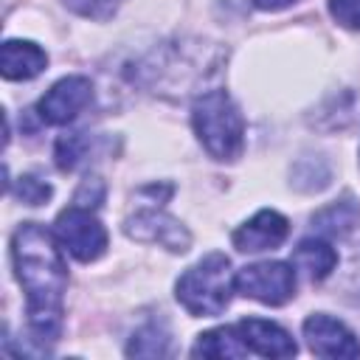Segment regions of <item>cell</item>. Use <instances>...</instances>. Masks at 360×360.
Instances as JSON below:
<instances>
[{
	"mask_svg": "<svg viewBox=\"0 0 360 360\" xmlns=\"http://www.w3.org/2000/svg\"><path fill=\"white\" fill-rule=\"evenodd\" d=\"M11 262L25 292L28 326L37 340L53 343L62 332L68 267L51 231L37 222H22L11 236Z\"/></svg>",
	"mask_w": 360,
	"mask_h": 360,
	"instance_id": "cell-1",
	"label": "cell"
},
{
	"mask_svg": "<svg viewBox=\"0 0 360 360\" xmlns=\"http://www.w3.org/2000/svg\"><path fill=\"white\" fill-rule=\"evenodd\" d=\"M191 124L214 160H236L245 146V121L225 90L202 93L191 107Z\"/></svg>",
	"mask_w": 360,
	"mask_h": 360,
	"instance_id": "cell-2",
	"label": "cell"
},
{
	"mask_svg": "<svg viewBox=\"0 0 360 360\" xmlns=\"http://www.w3.org/2000/svg\"><path fill=\"white\" fill-rule=\"evenodd\" d=\"M236 276L231 273V262L225 253H208L194 267H188L174 287L177 301L186 312L197 318H214L225 312L231 292L236 287Z\"/></svg>",
	"mask_w": 360,
	"mask_h": 360,
	"instance_id": "cell-3",
	"label": "cell"
},
{
	"mask_svg": "<svg viewBox=\"0 0 360 360\" xmlns=\"http://www.w3.org/2000/svg\"><path fill=\"white\" fill-rule=\"evenodd\" d=\"M56 239L59 245L79 262H96L107 250V231L98 222V217L84 205H70L56 217Z\"/></svg>",
	"mask_w": 360,
	"mask_h": 360,
	"instance_id": "cell-4",
	"label": "cell"
},
{
	"mask_svg": "<svg viewBox=\"0 0 360 360\" xmlns=\"http://www.w3.org/2000/svg\"><path fill=\"white\" fill-rule=\"evenodd\" d=\"M233 281L245 298H253V301H262L270 307L290 301L295 292V270H292V264H284V262L248 264L236 273Z\"/></svg>",
	"mask_w": 360,
	"mask_h": 360,
	"instance_id": "cell-5",
	"label": "cell"
},
{
	"mask_svg": "<svg viewBox=\"0 0 360 360\" xmlns=\"http://www.w3.org/2000/svg\"><path fill=\"white\" fill-rule=\"evenodd\" d=\"M127 236L138 239V242H158L163 248H169L172 253H186L191 245V233L169 214L160 211V205H149L138 214H132L124 222Z\"/></svg>",
	"mask_w": 360,
	"mask_h": 360,
	"instance_id": "cell-6",
	"label": "cell"
},
{
	"mask_svg": "<svg viewBox=\"0 0 360 360\" xmlns=\"http://www.w3.org/2000/svg\"><path fill=\"white\" fill-rule=\"evenodd\" d=\"M93 101V84L84 76L59 79L37 104V112L45 124H70Z\"/></svg>",
	"mask_w": 360,
	"mask_h": 360,
	"instance_id": "cell-7",
	"label": "cell"
},
{
	"mask_svg": "<svg viewBox=\"0 0 360 360\" xmlns=\"http://www.w3.org/2000/svg\"><path fill=\"white\" fill-rule=\"evenodd\" d=\"M304 338H307V346L312 354H321V357H357L360 354V343L354 338V332L332 318V315H309L304 321Z\"/></svg>",
	"mask_w": 360,
	"mask_h": 360,
	"instance_id": "cell-8",
	"label": "cell"
},
{
	"mask_svg": "<svg viewBox=\"0 0 360 360\" xmlns=\"http://www.w3.org/2000/svg\"><path fill=\"white\" fill-rule=\"evenodd\" d=\"M290 222L287 217H281L273 208L259 211L256 217H250L245 225H239L233 231V245L242 253H262V250H273L287 239Z\"/></svg>",
	"mask_w": 360,
	"mask_h": 360,
	"instance_id": "cell-9",
	"label": "cell"
},
{
	"mask_svg": "<svg viewBox=\"0 0 360 360\" xmlns=\"http://www.w3.org/2000/svg\"><path fill=\"white\" fill-rule=\"evenodd\" d=\"M236 332L248 352H256L262 357H292L295 354V340L290 338L287 329H281L273 321L264 318H242L236 323Z\"/></svg>",
	"mask_w": 360,
	"mask_h": 360,
	"instance_id": "cell-10",
	"label": "cell"
},
{
	"mask_svg": "<svg viewBox=\"0 0 360 360\" xmlns=\"http://www.w3.org/2000/svg\"><path fill=\"white\" fill-rule=\"evenodd\" d=\"M3 76L8 82H25L45 70L48 53L28 39H6L3 42Z\"/></svg>",
	"mask_w": 360,
	"mask_h": 360,
	"instance_id": "cell-11",
	"label": "cell"
},
{
	"mask_svg": "<svg viewBox=\"0 0 360 360\" xmlns=\"http://www.w3.org/2000/svg\"><path fill=\"white\" fill-rule=\"evenodd\" d=\"M290 264L298 273H304L309 281H323L338 267V253H335V248L326 239H318V236L312 239L309 236V239H301L295 245Z\"/></svg>",
	"mask_w": 360,
	"mask_h": 360,
	"instance_id": "cell-12",
	"label": "cell"
},
{
	"mask_svg": "<svg viewBox=\"0 0 360 360\" xmlns=\"http://www.w3.org/2000/svg\"><path fill=\"white\" fill-rule=\"evenodd\" d=\"M360 219V208L352 197H340L335 202H329L326 208L315 211L312 214V228L323 236H332V239H340L346 236Z\"/></svg>",
	"mask_w": 360,
	"mask_h": 360,
	"instance_id": "cell-13",
	"label": "cell"
},
{
	"mask_svg": "<svg viewBox=\"0 0 360 360\" xmlns=\"http://www.w3.org/2000/svg\"><path fill=\"white\" fill-rule=\"evenodd\" d=\"M191 354H197V357H245L248 346L242 343L236 326H222V329L202 332L197 338Z\"/></svg>",
	"mask_w": 360,
	"mask_h": 360,
	"instance_id": "cell-14",
	"label": "cell"
},
{
	"mask_svg": "<svg viewBox=\"0 0 360 360\" xmlns=\"http://www.w3.org/2000/svg\"><path fill=\"white\" fill-rule=\"evenodd\" d=\"M127 354L129 357H163V354H169V332L163 326H158L155 321L152 323H143L129 338Z\"/></svg>",
	"mask_w": 360,
	"mask_h": 360,
	"instance_id": "cell-15",
	"label": "cell"
},
{
	"mask_svg": "<svg viewBox=\"0 0 360 360\" xmlns=\"http://www.w3.org/2000/svg\"><path fill=\"white\" fill-rule=\"evenodd\" d=\"M87 152H90V138L84 132H65L56 141L53 158H56V166L62 172H73L87 158Z\"/></svg>",
	"mask_w": 360,
	"mask_h": 360,
	"instance_id": "cell-16",
	"label": "cell"
},
{
	"mask_svg": "<svg viewBox=\"0 0 360 360\" xmlns=\"http://www.w3.org/2000/svg\"><path fill=\"white\" fill-rule=\"evenodd\" d=\"M70 11L82 14V17H90V20H107L115 14L118 3L121 0H62Z\"/></svg>",
	"mask_w": 360,
	"mask_h": 360,
	"instance_id": "cell-17",
	"label": "cell"
},
{
	"mask_svg": "<svg viewBox=\"0 0 360 360\" xmlns=\"http://www.w3.org/2000/svg\"><path fill=\"white\" fill-rule=\"evenodd\" d=\"M17 197H20L25 205H39V202H45V200L51 197V186H48L45 180L34 177V174H22V177L17 180Z\"/></svg>",
	"mask_w": 360,
	"mask_h": 360,
	"instance_id": "cell-18",
	"label": "cell"
},
{
	"mask_svg": "<svg viewBox=\"0 0 360 360\" xmlns=\"http://www.w3.org/2000/svg\"><path fill=\"white\" fill-rule=\"evenodd\" d=\"M332 17L352 31H360V0H329Z\"/></svg>",
	"mask_w": 360,
	"mask_h": 360,
	"instance_id": "cell-19",
	"label": "cell"
},
{
	"mask_svg": "<svg viewBox=\"0 0 360 360\" xmlns=\"http://www.w3.org/2000/svg\"><path fill=\"white\" fill-rule=\"evenodd\" d=\"M101 200H104V183L98 177H87L82 183V188L76 191V200L73 202L76 205H84V208H98Z\"/></svg>",
	"mask_w": 360,
	"mask_h": 360,
	"instance_id": "cell-20",
	"label": "cell"
},
{
	"mask_svg": "<svg viewBox=\"0 0 360 360\" xmlns=\"http://www.w3.org/2000/svg\"><path fill=\"white\" fill-rule=\"evenodd\" d=\"M290 3H295V0H253V6L262 8V11H278V8L290 6Z\"/></svg>",
	"mask_w": 360,
	"mask_h": 360,
	"instance_id": "cell-21",
	"label": "cell"
}]
</instances>
